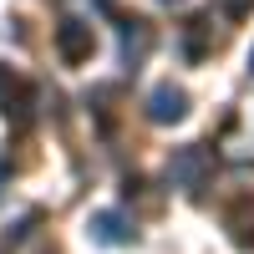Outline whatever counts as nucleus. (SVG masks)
<instances>
[{"mask_svg": "<svg viewBox=\"0 0 254 254\" xmlns=\"http://www.w3.org/2000/svg\"><path fill=\"white\" fill-rule=\"evenodd\" d=\"M219 5H224V15H229V20H239V15H249V10H254V0H219Z\"/></svg>", "mask_w": 254, "mask_h": 254, "instance_id": "obj_8", "label": "nucleus"}, {"mask_svg": "<svg viewBox=\"0 0 254 254\" xmlns=\"http://www.w3.org/2000/svg\"><path fill=\"white\" fill-rule=\"evenodd\" d=\"M56 51L66 66H81V61H92L97 51V31H92V20H81V15H66L56 26Z\"/></svg>", "mask_w": 254, "mask_h": 254, "instance_id": "obj_2", "label": "nucleus"}, {"mask_svg": "<svg viewBox=\"0 0 254 254\" xmlns=\"http://www.w3.org/2000/svg\"><path fill=\"white\" fill-rule=\"evenodd\" d=\"M87 229H92L97 244H112V249H122V244L137 239V229H132V219H127L122 208H97V214L87 219Z\"/></svg>", "mask_w": 254, "mask_h": 254, "instance_id": "obj_4", "label": "nucleus"}, {"mask_svg": "<svg viewBox=\"0 0 254 254\" xmlns=\"http://www.w3.org/2000/svg\"><path fill=\"white\" fill-rule=\"evenodd\" d=\"M249 76H254V46H249Z\"/></svg>", "mask_w": 254, "mask_h": 254, "instance_id": "obj_9", "label": "nucleus"}, {"mask_svg": "<svg viewBox=\"0 0 254 254\" xmlns=\"http://www.w3.org/2000/svg\"><path fill=\"white\" fill-rule=\"evenodd\" d=\"M158 5H183V0H158Z\"/></svg>", "mask_w": 254, "mask_h": 254, "instance_id": "obj_10", "label": "nucleus"}, {"mask_svg": "<svg viewBox=\"0 0 254 254\" xmlns=\"http://www.w3.org/2000/svg\"><path fill=\"white\" fill-rule=\"evenodd\" d=\"M10 92H20V76L5 66V61H0V107H5V102H10Z\"/></svg>", "mask_w": 254, "mask_h": 254, "instance_id": "obj_7", "label": "nucleus"}, {"mask_svg": "<svg viewBox=\"0 0 254 254\" xmlns=\"http://www.w3.org/2000/svg\"><path fill=\"white\" fill-rule=\"evenodd\" d=\"M147 51H153V26L147 20H122V66H142Z\"/></svg>", "mask_w": 254, "mask_h": 254, "instance_id": "obj_6", "label": "nucleus"}, {"mask_svg": "<svg viewBox=\"0 0 254 254\" xmlns=\"http://www.w3.org/2000/svg\"><path fill=\"white\" fill-rule=\"evenodd\" d=\"M208 173H214V158H208V147H203V142H183L178 153L168 158V183L183 188L188 198H198V193H203Z\"/></svg>", "mask_w": 254, "mask_h": 254, "instance_id": "obj_1", "label": "nucleus"}, {"mask_svg": "<svg viewBox=\"0 0 254 254\" xmlns=\"http://www.w3.org/2000/svg\"><path fill=\"white\" fill-rule=\"evenodd\" d=\"M188 117V92L173 87V81H163V87L147 92V122H158V127H173Z\"/></svg>", "mask_w": 254, "mask_h": 254, "instance_id": "obj_3", "label": "nucleus"}, {"mask_svg": "<svg viewBox=\"0 0 254 254\" xmlns=\"http://www.w3.org/2000/svg\"><path fill=\"white\" fill-rule=\"evenodd\" d=\"M224 229L239 249H254V193H234L224 208Z\"/></svg>", "mask_w": 254, "mask_h": 254, "instance_id": "obj_5", "label": "nucleus"}]
</instances>
